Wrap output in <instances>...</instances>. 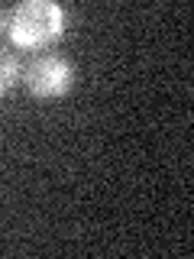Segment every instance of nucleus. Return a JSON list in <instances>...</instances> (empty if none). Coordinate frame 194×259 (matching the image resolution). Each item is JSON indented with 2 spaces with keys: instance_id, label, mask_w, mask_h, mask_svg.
<instances>
[{
  "instance_id": "3",
  "label": "nucleus",
  "mask_w": 194,
  "mask_h": 259,
  "mask_svg": "<svg viewBox=\"0 0 194 259\" xmlns=\"http://www.w3.org/2000/svg\"><path fill=\"white\" fill-rule=\"evenodd\" d=\"M20 78V59L10 52V49L0 46V97L13 88V81Z\"/></svg>"
},
{
  "instance_id": "2",
  "label": "nucleus",
  "mask_w": 194,
  "mask_h": 259,
  "mask_svg": "<svg viewBox=\"0 0 194 259\" xmlns=\"http://www.w3.org/2000/svg\"><path fill=\"white\" fill-rule=\"evenodd\" d=\"M75 84V65L65 55H36L26 65V88L36 97H59Z\"/></svg>"
},
{
  "instance_id": "4",
  "label": "nucleus",
  "mask_w": 194,
  "mask_h": 259,
  "mask_svg": "<svg viewBox=\"0 0 194 259\" xmlns=\"http://www.w3.org/2000/svg\"><path fill=\"white\" fill-rule=\"evenodd\" d=\"M4 29H10V13L0 7V32H4Z\"/></svg>"
},
{
  "instance_id": "1",
  "label": "nucleus",
  "mask_w": 194,
  "mask_h": 259,
  "mask_svg": "<svg viewBox=\"0 0 194 259\" xmlns=\"http://www.w3.org/2000/svg\"><path fill=\"white\" fill-rule=\"evenodd\" d=\"M65 13L52 0H26L10 10V39L20 49H42L62 36Z\"/></svg>"
}]
</instances>
